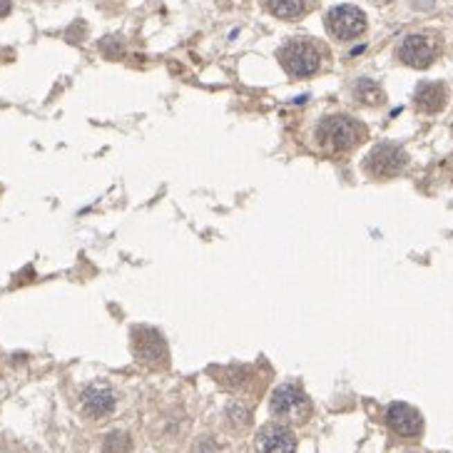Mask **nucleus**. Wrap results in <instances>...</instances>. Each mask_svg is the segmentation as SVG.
<instances>
[{"instance_id":"f257e3e1","label":"nucleus","mask_w":453,"mask_h":453,"mask_svg":"<svg viewBox=\"0 0 453 453\" xmlns=\"http://www.w3.org/2000/svg\"><path fill=\"white\" fill-rule=\"evenodd\" d=\"M364 137H367L364 124L349 115H329L317 127V145L329 155H344L354 149Z\"/></svg>"},{"instance_id":"f03ea898","label":"nucleus","mask_w":453,"mask_h":453,"mask_svg":"<svg viewBox=\"0 0 453 453\" xmlns=\"http://www.w3.org/2000/svg\"><path fill=\"white\" fill-rule=\"evenodd\" d=\"M269 411L274 418L284 423H304L309 416V398L299 386L284 384L269 398Z\"/></svg>"},{"instance_id":"7ed1b4c3","label":"nucleus","mask_w":453,"mask_h":453,"mask_svg":"<svg viewBox=\"0 0 453 453\" xmlns=\"http://www.w3.org/2000/svg\"><path fill=\"white\" fill-rule=\"evenodd\" d=\"M281 68L292 77H309L322 65V55L314 43L309 40H289L279 53Z\"/></svg>"},{"instance_id":"20e7f679","label":"nucleus","mask_w":453,"mask_h":453,"mask_svg":"<svg viewBox=\"0 0 453 453\" xmlns=\"http://www.w3.org/2000/svg\"><path fill=\"white\" fill-rule=\"evenodd\" d=\"M409 165V157L396 145H376V147L364 157V172L373 180H389L404 172Z\"/></svg>"},{"instance_id":"39448f33","label":"nucleus","mask_w":453,"mask_h":453,"mask_svg":"<svg viewBox=\"0 0 453 453\" xmlns=\"http://www.w3.org/2000/svg\"><path fill=\"white\" fill-rule=\"evenodd\" d=\"M326 28L339 40H354L367 30V15L356 6H336L326 12Z\"/></svg>"},{"instance_id":"423d86ee","label":"nucleus","mask_w":453,"mask_h":453,"mask_svg":"<svg viewBox=\"0 0 453 453\" xmlns=\"http://www.w3.org/2000/svg\"><path fill=\"white\" fill-rule=\"evenodd\" d=\"M257 453H294L297 436L286 423H267L257 434Z\"/></svg>"},{"instance_id":"0eeeda50","label":"nucleus","mask_w":453,"mask_h":453,"mask_svg":"<svg viewBox=\"0 0 453 453\" xmlns=\"http://www.w3.org/2000/svg\"><path fill=\"white\" fill-rule=\"evenodd\" d=\"M386 423H389V429L394 434L404 436V438H414V436H418L423 431L421 414L414 406L401 404V401H396V404L386 409Z\"/></svg>"},{"instance_id":"6e6552de","label":"nucleus","mask_w":453,"mask_h":453,"mask_svg":"<svg viewBox=\"0 0 453 453\" xmlns=\"http://www.w3.org/2000/svg\"><path fill=\"white\" fill-rule=\"evenodd\" d=\"M398 57H401V62H406L409 68H429L431 62H434L436 57V48L434 43H431L426 35H406L404 43H401V48H398Z\"/></svg>"},{"instance_id":"1a4fd4ad","label":"nucleus","mask_w":453,"mask_h":453,"mask_svg":"<svg viewBox=\"0 0 453 453\" xmlns=\"http://www.w3.org/2000/svg\"><path fill=\"white\" fill-rule=\"evenodd\" d=\"M132 346H135V354L140 361H147V364H160L167 356V346H165V339L157 334L155 329H147V326H140L132 334Z\"/></svg>"},{"instance_id":"9d476101","label":"nucleus","mask_w":453,"mask_h":453,"mask_svg":"<svg viewBox=\"0 0 453 453\" xmlns=\"http://www.w3.org/2000/svg\"><path fill=\"white\" fill-rule=\"evenodd\" d=\"M80 404L87 416L102 418L107 414H112V409H115V391L105 384H93L82 391Z\"/></svg>"},{"instance_id":"9b49d317","label":"nucleus","mask_w":453,"mask_h":453,"mask_svg":"<svg viewBox=\"0 0 453 453\" xmlns=\"http://www.w3.org/2000/svg\"><path fill=\"white\" fill-rule=\"evenodd\" d=\"M446 100H448V93L441 82H423V85L416 90V107L421 112L443 110Z\"/></svg>"},{"instance_id":"f8f14e48","label":"nucleus","mask_w":453,"mask_h":453,"mask_svg":"<svg viewBox=\"0 0 453 453\" xmlns=\"http://www.w3.org/2000/svg\"><path fill=\"white\" fill-rule=\"evenodd\" d=\"M354 95L359 102H364V105H379V102H384L381 87L373 80H367V77H361V80L354 85Z\"/></svg>"},{"instance_id":"ddd939ff","label":"nucleus","mask_w":453,"mask_h":453,"mask_svg":"<svg viewBox=\"0 0 453 453\" xmlns=\"http://www.w3.org/2000/svg\"><path fill=\"white\" fill-rule=\"evenodd\" d=\"M267 8L277 18L294 20L304 12V0H267Z\"/></svg>"},{"instance_id":"4468645a","label":"nucleus","mask_w":453,"mask_h":453,"mask_svg":"<svg viewBox=\"0 0 453 453\" xmlns=\"http://www.w3.org/2000/svg\"><path fill=\"white\" fill-rule=\"evenodd\" d=\"M132 448V438L124 431H112L110 436H105V443H102V451L105 453H130Z\"/></svg>"},{"instance_id":"2eb2a0df","label":"nucleus","mask_w":453,"mask_h":453,"mask_svg":"<svg viewBox=\"0 0 453 453\" xmlns=\"http://www.w3.org/2000/svg\"><path fill=\"white\" fill-rule=\"evenodd\" d=\"M411 3H414V8H418V10H431L436 0H411Z\"/></svg>"},{"instance_id":"dca6fc26","label":"nucleus","mask_w":453,"mask_h":453,"mask_svg":"<svg viewBox=\"0 0 453 453\" xmlns=\"http://www.w3.org/2000/svg\"><path fill=\"white\" fill-rule=\"evenodd\" d=\"M10 8H12L10 0H0V18H6L8 12H10Z\"/></svg>"}]
</instances>
